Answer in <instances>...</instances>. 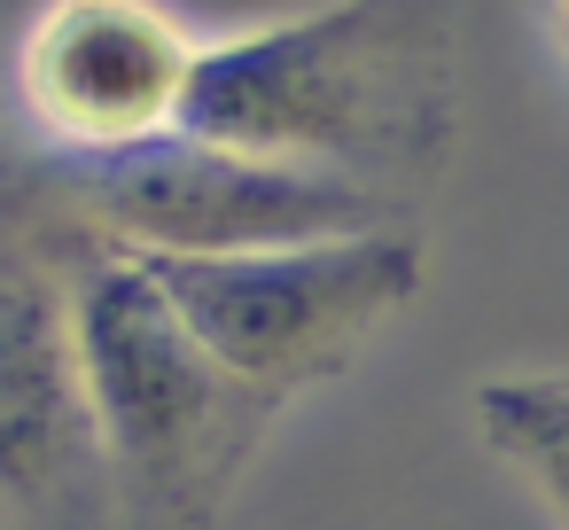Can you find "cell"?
Returning a JSON list of instances; mask_svg holds the SVG:
<instances>
[{
  "mask_svg": "<svg viewBox=\"0 0 569 530\" xmlns=\"http://www.w3.org/2000/svg\"><path fill=\"white\" fill-rule=\"evenodd\" d=\"M188 133L421 203L460 141V0H312L203 48Z\"/></svg>",
  "mask_w": 569,
  "mask_h": 530,
  "instance_id": "1",
  "label": "cell"
},
{
  "mask_svg": "<svg viewBox=\"0 0 569 530\" xmlns=\"http://www.w3.org/2000/svg\"><path fill=\"white\" fill-rule=\"evenodd\" d=\"M71 273V320L87 390L102 413V444L126 491L133 530H211L258 444L273 437L281 406L258 398L164 297L149 258L118 242H87Z\"/></svg>",
  "mask_w": 569,
  "mask_h": 530,
  "instance_id": "2",
  "label": "cell"
},
{
  "mask_svg": "<svg viewBox=\"0 0 569 530\" xmlns=\"http://www.w3.org/2000/svg\"><path fill=\"white\" fill-rule=\"evenodd\" d=\"M149 273L258 398L297 406L305 390L343 382L421 304L429 242L413 219H398L367 234L234 250V258H149Z\"/></svg>",
  "mask_w": 569,
  "mask_h": 530,
  "instance_id": "3",
  "label": "cell"
},
{
  "mask_svg": "<svg viewBox=\"0 0 569 530\" xmlns=\"http://www.w3.org/2000/svg\"><path fill=\"white\" fill-rule=\"evenodd\" d=\"M63 203L94 242H118L141 258H234V250L328 242V234L413 219L367 180L227 149L203 133H172L110 164H63Z\"/></svg>",
  "mask_w": 569,
  "mask_h": 530,
  "instance_id": "4",
  "label": "cell"
},
{
  "mask_svg": "<svg viewBox=\"0 0 569 530\" xmlns=\"http://www.w3.org/2000/svg\"><path fill=\"white\" fill-rule=\"evenodd\" d=\"M203 48L172 0H40L17 32V102L63 164L188 133Z\"/></svg>",
  "mask_w": 569,
  "mask_h": 530,
  "instance_id": "5",
  "label": "cell"
},
{
  "mask_svg": "<svg viewBox=\"0 0 569 530\" xmlns=\"http://www.w3.org/2000/svg\"><path fill=\"white\" fill-rule=\"evenodd\" d=\"M0 522L133 530L79 359L71 273L0 250Z\"/></svg>",
  "mask_w": 569,
  "mask_h": 530,
  "instance_id": "6",
  "label": "cell"
},
{
  "mask_svg": "<svg viewBox=\"0 0 569 530\" xmlns=\"http://www.w3.org/2000/svg\"><path fill=\"white\" fill-rule=\"evenodd\" d=\"M476 444L569 530V367H491L468 382Z\"/></svg>",
  "mask_w": 569,
  "mask_h": 530,
  "instance_id": "7",
  "label": "cell"
},
{
  "mask_svg": "<svg viewBox=\"0 0 569 530\" xmlns=\"http://www.w3.org/2000/svg\"><path fill=\"white\" fill-rule=\"evenodd\" d=\"M538 24H546V48H553V63L569 71V0H538Z\"/></svg>",
  "mask_w": 569,
  "mask_h": 530,
  "instance_id": "8",
  "label": "cell"
},
{
  "mask_svg": "<svg viewBox=\"0 0 569 530\" xmlns=\"http://www.w3.org/2000/svg\"><path fill=\"white\" fill-rule=\"evenodd\" d=\"M0 530H9V522H0Z\"/></svg>",
  "mask_w": 569,
  "mask_h": 530,
  "instance_id": "9",
  "label": "cell"
}]
</instances>
